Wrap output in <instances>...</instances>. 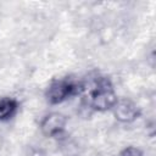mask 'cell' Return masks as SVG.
<instances>
[{
	"mask_svg": "<svg viewBox=\"0 0 156 156\" xmlns=\"http://www.w3.org/2000/svg\"><path fill=\"white\" fill-rule=\"evenodd\" d=\"M83 101L94 111L105 112L112 110L118 100L111 79L106 76L98 74L91 79L82 82Z\"/></svg>",
	"mask_w": 156,
	"mask_h": 156,
	"instance_id": "cell-1",
	"label": "cell"
},
{
	"mask_svg": "<svg viewBox=\"0 0 156 156\" xmlns=\"http://www.w3.org/2000/svg\"><path fill=\"white\" fill-rule=\"evenodd\" d=\"M82 91V80H77L74 78H58L50 83L46 89L45 98L49 104L58 105L63 101L80 95Z\"/></svg>",
	"mask_w": 156,
	"mask_h": 156,
	"instance_id": "cell-2",
	"label": "cell"
},
{
	"mask_svg": "<svg viewBox=\"0 0 156 156\" xmlns=\"http://www.w3.org/2000/svg\"><path fill=\"white\" fill-rule=\"evenodd\" d=\"M67 117L61 112H50L40 122V130L48 138H56L61 135L66 128Z\"/></svg>",
	"mask_w": 156,
	"mask_h": 156,
	"instance_id": "cell-3",
	"label": "cell"
},
{
	"mask_svg": "<svg viewBox=\"0 0 156 156\" xmlns=\"http://www.w3.org/2000/svg\"><path fill=\"white\" fill-rule=\"evenodd\" d=\"M112 111L115 118L121 123H132L140 116V108L129 99H118Z\"/></svg>",
	"mask_w": 156,
	"mask_h": 156,
	"instance_id": "cell-4",
	"label": "cell"
},
{
	"mask_svg": "<svg viewBox=\"0 0 156 156\" xmlns=\"http://www.w3.org/2000/svg\"><path fill=\"white\" fill-rule=\"evenodd\" d=\"M20 104L17 99L11 96L0 98V122L11 119L18 111Z\"/></svg>",
	"mask_w": 156,
	"mask_h": 156,
	"instance_id": "cell-5",
	"label": "cell"
},
{
	"mask_svg": "<svg viewBox=\"0 0 156 156\" xmlns=\"http://www.w3.org/2000/svg\"><path fill=\"white\" fill-rule=\"evenodd\" d=\"M118 156H143V151L136 146H127L119 151Z\"/></svg>",
	"mask_w": 156,
	"mask_h": 156,
	"instance_id": "cell-6",
	"label": "cell"
}]
</instances>
